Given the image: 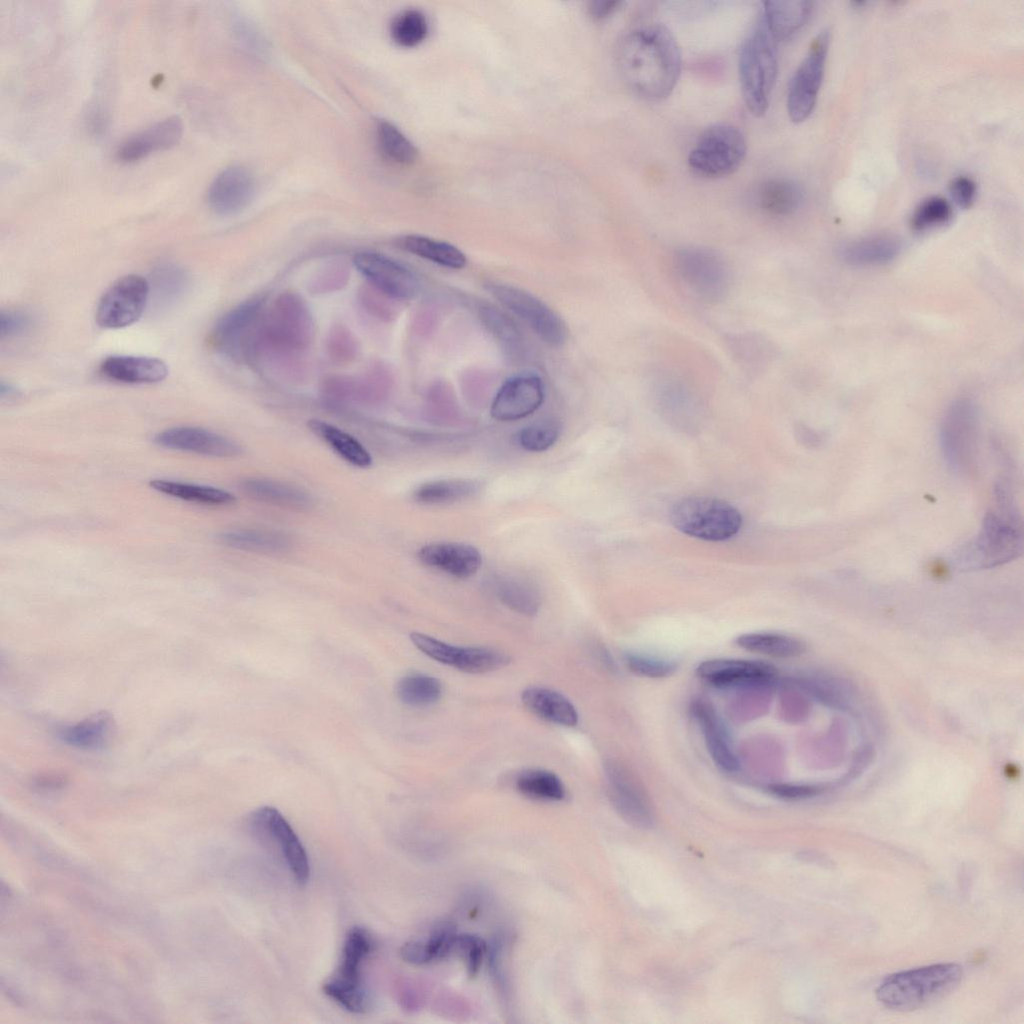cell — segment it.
Returning <instances> with one entry per match:
<instances>
[{"mask_svg": "<svg viewBox=\"0 0 1024 1024\" xmlns=\"http://www.w3.org/2000/svg\"><path fill=\"white\" fill-rule=\"evenodd\" d=\"M616 61L627 87L648 100L669 96L681 74L678 43L659 23L640 25L625 33L616 49Z\"/></svg>", "mask_w": 1024, "mask_h": 1024, "instance_id": "obj_1", "label": "cell"}, {"mask_svg": "<svg viewBox=\"0 0 1024 1024\" xmlns=\"http://www.w3.org/2000/svg\"><path fill=\"white\" fill-rule=\"evenodd\" d=\"M314 322L305 301L295 292H283L265 307L255 357L295 360L310 347Z\"/></svg>", "mask_w": 1024, "mask_h": 1024, "instance_id": "obj_2", "label": "cell"}, {"mask_svg": "<svg viewBox=\"0 0 1024 1024\" xmlns=\"http://www.w3.org/2000/svg\"><path fill=\"white\" fill-rule=\"evenodd\" d=\"M961 966L937 963L900 971L886 977L876 989L877 1000L888 1009L911 1011L929 1005L961 982Z\"/></svg>", "mask_w": 1024, "mask_h": 1024, "instance_id": "obj_3", "label": "cell"}, {"mask_svg": "<svg viewBox=\"0 0 1024 1024\" xmlns=\"http://www.w3.org/2000/svg\"><path fill=\"white\" fill-rule=\"evenodd\" d=\"M777 42L762 15L744 39L739 53V81L747 108L757 117L764 115L778 74Z\"/></svg>", "mask_w": 1024, "mask_h": 1024, "instance_id": "obj_4", "label": "cell"}, {"mask_svg": "<svg viewBox=\"0 0 1024 1024\" xmlns=\"http://www.w3.org/2000/svg\"><path fill=\"white\" fill-rule=\"evenodd\" d=\"M1022 548V529L1009 508L1006 512H989L979 533L960 548L954 561L964 570L992 568L1015 559Z\"/></svg>", "mask_w": 1024, "mask_h": 1024, "instance_id": "obj_5", "label": "cell"}, {"mask_svg": "<svg viewBox=\"0 0 1024 1024\" xmlns=\"http://www.w3.org/2000/svg\"><path fill=\"white\" fill-rule=\"evenodd\" d=\"M372 949L370 933L359 926L351 928L345 936L338 965L322 987L326 996L354 1014H364L370 1008L362 969Z\"/></svg>", "mask_w": 1024, "mask_h": 1024, "instance_id": "obj_6", "label": "cell"}, {"mask_svg": "<svg viewBox=\"0 0 1024 1024\" xmlns=\"http://www.w3.org/2000/svg\"><path fill=\"white\" fill-rule=\"evenodd\" d=\"M670 520L682 533L708 541L729 539L742 526V516L734 506L706 496L679 500L671 509Z\"/></svg>", "mask_w": 1024, "mask_h": 1024, "instance_id": "obj_7", "label": "cell"}, {"mask_svg": "<svg viewBox=\"0 0 1024 1024\" xmlns=\"http://www.w3.org/2000/svg\"><path fill=\"white\" fill-rule=\"evenodd\" d=\"M747 152L746 139L735 126L718 123L706 128L688 155L691 170L705 178H720L735 172Z\"/></svg>", "mask_w": 1024, "mask_h": 1024, "instance_id": "obj_8", "label": "cell"}, {"mask_svg": "<svg viewBox=\"0 0 1024 1024\" xmlns=\"http://www.w3.org/2000/svg\"><path fill=\"white\" fill-rule=\"evenodd\" d=\"M265 310L261 297L247 300L227 312L215 325L211 341L214 347L237 361L255 357L260 323Z\"/></svg>", "mask_w": 1024, "mask_h": 1024, "instance_id": "obj_9", "label": "cell"}, {"mask_svg": "<svg viewBox=\"0 0 1024 1024\" xmlns=\"http://www.w3.org/2000/svg\"><path fill=\"white\" fill-rule=\"evenodd\" d=\"M487 289L502 306L524 321L543 342L553 347L565 343L568 335L565 322L542 300L508 284L490 283Z\"/></svg>", "mask_w": 1024, "mask_h": 1024, "instance_id": "obj_10", "label": "cell"}, {"mask_svg": "<svg viewBox=\"0 0 1024 1024\" xmlns=\"http://www.w3.org/2000/svg\"><path fill=\"white\" fill-rule=\"evenodd\" d=\"M830 43V31L823 29L811 41L808 51L790 79L787 111L792 122L801 123L813 112L822 84Z\"/></svg>", "mask_w": 1024, "mask_h": 1024, "instance_id": "obj_11", "label": "cell"}, {"mask_svg": "<svg viewBox=\"0 0 1024 1024\" xmlns=\"http://www.w3.org/2000/svg\"><path fill=\"white\" fill-rule=\"evenodd\" d=\"M674 268L687 288L704 300H718L727 290L728 268L724 259L713 250L681 248L675 254Z\"/></svg>", "mask_w": 1024, "mask_h": 1024, "instance_id": "obj_12", "label": "cell"}, {"mask_svg": "<svg viewBox=\"0 0 1024 1024\" xmlns=\"http://www.w3.org/2000/svg\"><path fill=\"white\" fill-rule=\"evenodd\" d=\"M978 432V414L969 399H959L945 413L940 443L948 465L955 472H967L973 465Z\"/></svg>", "mask_w": 1024, "mask_h": 1024, "instance_id": "obj_13", "label": "cell"}, {"mask_svg": "<svg viewBox=\"0 0 1024 1024\" xmlns=\"http://www.w3.org/2000/svg\"><path fill=\"white\" fill-rule=\"evenodd\" d=\"M149 281L138 274L116 280L101 296L96 308V321L107 329L127 327L142 316L149 302Z\"/></svg>", "mask_w": 1024, "mask_h": 1024, "instance_id": "obj_14", "label": "cell"}, {"mask_svg": "<svg viewBox=\"0 0 1024 1024\" xmlns=\"http://www.w3.org/2000/svg\"><path fill=\"white\" fill-rule=\"evenodd\" d=\"M250 822L253 828L278 845L295 881L305 885L310 877L308 854L286 818L276 808L264 806L251 814Z\"/></svg>", "mask_w": 1024, "mask_h": 1024, "instance_id": "obj_15", "label": "cell"}, {"mask_svg": "<svg viewBox=\"0 0 1024 1024\" xmlns=\"http://www.w3.org/2000/svg\"><path fill=\"white\" fill-rule=\"evenodd\" d=\"M353 263L371 287L393 300H408L418 292L416 275L390 257L365 251L357 253Z\"/></svg>", "mask_w": 1024, "mask_h": 1024, "instance_id": "obj_16", "label": "cell"}, {"mask_svg": "<svg viewBox=\"0 0 1024 1024\" xmlns=\"http://www.w3.org/2000/svg\"><path fill=\"white\" fill-rule=\"evenodd\" d=\"M608 792L615 809L630 824L648 828L654 823L650 801L626 767L615 760L604 764Z\"/></svg>", "mask_w": 1024, "mask_h": 1024, "instance_id": "obj_17", "label": "cell"}, {"mask_svg": "<svg viewBox=\"0 0 1024 1024\" xmlns=\"http://www.w3.org/2000/svg\"><path fill=\"white\" fill-rule=\"evenodd\" d=\"M542 379L535 374H522L508 379L496 393L490 413L499 421H515L533 414L543 403Z\"/></svg>", "mask_w": 1024, "mask_h": 1024, "instance_id": "obj_18", "label": "cell"}, {"mask_svg": "<svg viewBox=\"0 0 1024 1024\" xmlns=\"http://www.w3.org/2000/svg\"><path fill=\"white\" fill-rule=\"evenodd\" d=\"M696 674L709 685L725 688L765 685L776 677L777 671L765 662L717 658L701 662Z\"/></svg>", "mask_w": 1024, "mask_h": 1024, "instance_id": "obj_19", "label": "cell"}, {"mask_svg": "<svg viewBox=\"0 0 1024 1024\" xmlns=\"http://www.w3.org/2000/svg\"><path fill=\"white\" fill-rule=\"evenodd\" d=\"M153 441L166 449L210 457H234L242 453L241 447L234 441L199 427H172L157 433Z\"/></svg>", "mask_w": 1024, "mask_h": 1024, "instance_id": "obj_20", "label": "cell"}, {"mask_svg": "<svg viewBox=\"0 0 1024 1024\" xmlns=\"http://www.w3.org/2000/svg\"><path fill=\"white\" fill-rule=\"evenodd\" d=\"M255 182L251 173L240 166L221 171L212 181L207 201L217 214L229 216L243 210L252 200Z\"/></svg>", "mask_w": 1024, "mask_h": 1024, "instance_id": "obj_21", "label": "cell"}, {"mask_svg": "<svg viewBox=\"0 0 1024 1024\" xmlns=\"http://www.w3.org/2000/svg\"><path fill=\"white\" fill-rule=\"evenodd\" d=\"M183 134V124L177 116L168 117L127 138L118 148V160L125 163L139 161L149 155L175 146Z\"/></svg>", "mask_w": 1024, "mask_h": 1024, "instance_id": "obj_22", "label": "cell"}, {"mask_svg": "<svg viewBox=\"0 0 1024 1024\" xmlns=\"http://www.w3.org/2000/svg\"><path fill=\"white\" fill-rule=\"evenodd\" d=\"M421 562L457 578L473 576L481 567L482 557L472 545L457 542H435L418 551Z\"/></svg>", "mask_w": 1024, "mask_h": 1024, "instance_id": "obj_23", "label": "cell"}, {"mask_svg": "<svg viewBox=\"0 0 1024 1024\" xmlns=\"http://www.w3.org/2000/svg\"><path fill=\"white\" fill-rule=\"evenodd\" d=\"M691 713L701 727L707 750L713 761L723 770H738L739 762L732 749L728 733L714 707L704 699L691 705Z\"/></svg>", "mask_w": 1024, "mask_h": 1024, "instance_id": "obj_24", "label": "cell"}, {"mask_svg": "<svg viewBox=\"0 0 1024 1024\" xmlns=\"http://www.w3.org/2000/svg\"><path fill=\"white\" fill-rule=\"evenodd\" d=\"M99 370L104 377L125 384L159 383L168 375L162 360L135 355L109 356L101 362Z\"/></svg>", "mask_w": 1024, "mask_h": 1024, "instance_id": "obj_25", "label": "cell"}, {"mask_svg": "<svg viewBox=\"0 0 1024 1024\" xmlns=\"http://www.w3.org/2000/svg\"><path fill=\"white\" fill-rule=\"evenodd\" d=\"M116 724L105 711L96 712L76 723L63 726L58 736L65 744L82 750H98L114 739Z\"/></svg>", "mask_w": 1024, "mask_h": 1024, "instance_id": "obj_26", "label": "cell"}, {"mask_svg": "<svg viewBox=\"0 0 1024 1024\" xmlns=\"http://www.w3.org/2000/svg\"><path fill=\"white\" fill-rule=\"evenodd\" d=\"M811 12L810 1L771 0L763 3L761 15L769 33L779 42L798 31L807 22Z\"/></svg>", "mask_w": 1024, "mask_h": 1024, "instance_id": "obj_27", "label": "cell"}, {"mask_svg": "<svg viewBox=\"0 0 1024 1024\" xmlns=\"http://www.w3.org/2000/svg\"><path fill=\"white\" fill-rule=\"evenodd\" d=\"M524 706L539 718L573 727L578 723L574 705L561 693L542 687H528L521 694Z\"/></svg>", "mask_w": 1024, "mask_h": 1024, "instance_id": "obj_28", "label": "cell"}, {"mask_svg": "<svg viewBox=\"0 0 1024 1024\" xmlns=\"http://www.w3.org/2000/svg\"><path fill=\"white\" fill-rule=\"evenodd\" d=\"M240 487L248 496L265 503L295 509H306L312 504L305 490L277 480L249 478L242 481Z\"/></svg>", "mask_w": 1024, "mask_h": 1024, "instance_id": "obj_29", "label": "cell"}, {"mask_svg": "<svg viewBox=\"0 0 1024 1024\" xmlns=\"http://www.w3.org/2000/svg\"><path fill=\"white\" fill-rule=\"evenodd\" d=\"M397 245L420 258L451 269H462L466 266V255L456 246L441 240L423 235H405L397 240Z\"/></svg>", "mask_w": 1024, "mask_h": 1024, "instance_id": "obj_30", "label": "cell"}, {"mask_svg": "<svg viewBox=\"0 0 1024 1024\" xmlns=\"http://www.w3.org/2000/svg\"><path fill=\"white\" fill-rule=\"evenodd\" d=\"M901 250L900 242L891 236H874L847 244L842 259L853 266H877L891 262Z\"/></svg>", "mask_w": 1024, "mask_h": 1024, "instance_id": "obj_31", "label": "cell"}, {"mask_svg": "<svg viewBox=\"0 0 1024 1024\" xmlns=\"http://www.w3.org/2000/svg\"><path fill=\"white\" fill-rule=\"evenodd\" d=\"M756 199L765 212L776 216H785L793 213L799 207L802 191L794 181L774 177L759 185Z\"/></svg>", "mask_w": 1024, "mask_h": 1024, "instance_id": "obj_32", "label": "cell"}, {"mask_svg": "<svg viewBox=\"0 0 1024 1024\" xmlns=\"http://www.w3.org/2000/svg\"><path fill=\"white\" fill-rule=\"evenodd\" d=\"M307 424L316 436L348 463L360 468H366L372 464L370 453L347 432L319 419H311Z\"/></svg>", "mask_w": 1024, "mask_h": 1024, "instance_id": "obj_33", "label": "cell"}, {"mask_svg": "<svg viewBox=\"0 0 1024 1024\" xmlns=\"http://www.w3.org/2000/svg\"><path fill=\"white\" fill-rule=\"evenodd\" d=\"M735 643L747 651L777 658L797 657L805 651L801 640L771 632L742 634L736 638Z\"/></svg>", "mask_w": 1024, "mask_h": 1024, "instance_id": "obj_34", "label": "cell"}, {"mask_svg": "<svg viewBox=\"0 0 1024 1024\" xmlns=\"http://www.w3.org/2000/svg\"><path fill=\"white\" fill-rule=\"evenodd\" d=\"M152 489L181 500L195 502L205 505H228L235 502L236 498L225 490L178 481L154 479L149 482Z\"/></svg>", "mask_w": 1024, "mask_h": 1024, "instance_id": "obj_35", "label": "cell"}, {"mask_svg": "<svg viewBox=\"0 0 1024 1024\" xmlns=\"http://www.w3.org/2000/svg\"><path fill=\"white\" fill-rule=\"evenodd\" d=\"M479 489V482L474 480H436L418 487L414 499L427 505L450 504L475 495Z\"/></svg>", "mask_w": 1024, "mask_h": 1024, "instance_id": "obj_36", "label": "cell"}, {"mask_svg": "<svg viewBox=\"0 0 1024 1024\" xmlns=\"http://www.w3.org/2000/svg\"><path fill=\"white\" fill-rule=\"evenodd\" d=\"M219 538L229 547L252 552L275 553L285 551L289 546L285 535L266 530H230L223 532Z\"/></svg>", "mask_w": 1024, "mask_h": 1024, "instance_id": "obj_37", "label": "cell"}, {"mask_svg": "<svg viewBox=\"0 0 1024 1024\" xmlns=\"http://www.w3.org/2000/svg\"><path fill=\"white\" fill-rule=\"evenodd\" d=\"M515 786L521 794L537 800L560 801L566 794L560 778L543 769L521 771L516 777Z\"/></svg>", "mask_w": 1024, "mask_h": 1024, "instance_id": "obj_38", "label": "cell"}, {"mask_svg": "<svg viewBox=\"0 0 1024 1024\" xmlns=\"http://www.w3.org/2000/svg\"><path fill=\"white\" fill-rule=\"evenodd\" d=\"M495 591L506 606L520 614L533 616L539 609L540 597L537 590L523 579L500 577L495 582Z\"/></svg>", "mask_w": 1024, "mask_h": 1024, "instance_id": "obj_39", "label": "cell"}, {"mask_svg": "<svg viewBox=\"0 0 1024 1024\" xmlns=\"http://www.w3.org/2000/svg\"><path fill=\"white\" fill-rule=\"evenodd\" d=\"M511 658L486 647H456L452 667L466 673H486L507 666Z\"/></svg>", "mask_w": 1024, "mask_h": 1024, "instance_id": "obj_40", "label": "cell"}, {"mask_svg": "<svg viewBox=\"0 0 1024 1024\" xmlns=\"http://www.w3.org/2000/svg\"><path fill=\"white\" fill-rule=\"evenodd\" d=\"M396 693L400 701L408 706L425 707L439 700L442 685L432 676L411 674L398 682Z\"/></svg>", "mask_w": 1024, "mask_h": 1024, "instance_id": "obj_41", "label": "cell"}, {"mask_svg": "<svg viewBox=\"0 0 1024 1024\" xmlns=\"http://www.w3.org/2000/svg\"><path fill=\"white\" fill-rule=\"evenodd\" d=\"M376 139L381 154L397 164H411L418 151L413 143L393 124L380 121L376 127Z\"/></svg>", "mask_w": 1024, "mask_h": 1024, "instance_id": "obj_42", "label": "cell"}, {"mask_svg": "<svg viewBox=\"0 0 1024 1024\" xmlns=\"http://www.w3.org/2000/svg\"><path fill=\"white\" fill-rule=\"evenodd\" d=\"M188 284L186 273L180 267L173 264L160 265L153 273L152 283L149 282L150 296L153 295L157 303L167 305L183 295Z\"/></svg>", "mask_w": 1024, "mask_h": 1024, "instance_id": "obj_43", "label": "cell"}, {"mask_svg": "<svg viewBox=\"0 0 1024 1024\" xmlns=\"http://www.w3.org/2000/svg\"><path fill=\"white\" fill-rule=\"evenodd\" d=\"M393 41L402 47L419 45L428 34V21L419 10L407 9L399 13L390 25Z\"/></svg>", "mask_w": 1024, "mask_h": 1024, "instance_id": "obj_44", "label": "cell"}, {"mask_svg": "<svg viewBox=\"0 0 1024 1024\" xmlns=\"http://www.w3.org/2000/svg\"><path fill=\"white\" fill-rule=\"evenodd\" d=\"M951 204L943 197L930 196L918 204L911 216V227L926 231L947 224L952 218Z\"/></svg>", "mask_w": 1024, "mask_h": 1024, "instance_id": "obj_45", "label": "cell"}, {"mask_svg": "<svg viewBox=\"0 0 1024 1024\" xmlns=\"http://www.w3.org/2000/svg\"><path fill=\"white\" fill-rule=\"evenodd\" d=\"M729 348L738 362L748 367H758L770 357L771 346L761 336L753 333L731 335Z\"/></svg>", "mask_w": 1024, "mask_h": 1024, "instance_id": "obj_46", "label": "cell"}, {"mask_svg": "<svg viewBox=\"0 0 1024 1024\" xmlns=\"http://www.w3.org/2000/svg\"><path fill=\"white\" fill-rule=\"evenodd\" d=\"M559 434V423L553 419H545L519 430L516 441L527 451L541 452L553 446Z\"/></svg>", "mask_w": 1024, "mask_h": 1024, "instance_id": "obj_47", "label": "cell"}, {"mask_svg": "<svg viewBox=\"0 0 1024 1024\" xmlns=\"http://www.w3.org/2000/svg\"><path fill=\"white\" fill-rule=\"evenodd\" d=\"M391 384V374L380 364L371 366L358 377L351 379L352 394L363 399L384 397Z\"/></svg>", "mask_w": 1024, "mask_h": 1024, "instance_id": "obj_48", "label": "cell"}, {"mask_svg": "<svg viewBox=\"0 0 1024 1024\" xmlns=\"http://www.w3.org/2000/svg\"><path fill=\"white\" fill-rule=\"evenodd\" d=\"M624 662L632 673L648 678L668 677L677 668L673 661L637 652H626Z\"/></svg>", "mask_w": 1024, "mask_h": 1024, "instance_id": "obj_49", "label": "cell"}, {"mask_svg": "<svg viewBox=\"0 0 1024 1024\" xmlns=\"http://www.w3.org/2000/svg\"><path fill=\"white\" fill-rule=\"evenodd\" d=\"M329 356L338 363L350 362L355 358L358 345L355 337L344 326H335L327 338Z\"/></svg>", "mask_w": 1024, "mask_h": 1024, "instance_id": "obj_50", "label": "cell"}, {"mask_svg": "<svg viewBox=\"0 0 1024 1024\" xmlns=\"http://www.w3.org/2000/svg\"><path fill=\"white\" fill-rule=\"evenodd\" d=\"M483 308L484 309L481 314L485 319V323L492 332L499 337L501 341H505V344L509 346V349L519 348L521 345V337L512 321L498 310L491 307Z\"/></svg>", "mask_w": 1024, "mask_h": 1024, "instance_id": "obj_51", "label": "cell"}, {"mask_svg": "<svg viewBox=\"0 0 1024 1024\" xmlns=\"http://www.w3.org/2000/svg\"><path fill=\"white\" fill-rule=\"evenodd\" d=\"M456 949L462 953L469 974L475 975L480 968L486 950L485 943L474 935H458Z\"/></svg>", "mask_w": 1024, "mask_h": 1024, "instance_id": "obj_52", "label": "cell"}, {"mask_svg": "<svg viewBox=\"0 0 1024 1024\" xmlns=\"http://www.w3.org/2000/svg\"><path fill=\"white\" fill-rule=\"evenodd\" d=\"M948 189L953 201L961 208H970L976 199V183L968 176L954 177L949 182Z\"/></svg>", "mask_w": 1024, "mask_h": 1024, "instance_id": "obj_53", "label": "cell"}, {"mask_svg": "<svg viewBox=\"0 0 1024 1024\" xmlns=\"http://www.w3.org/2000/svg\"><path fill=\"white\" fill-rule=\"evenodd\" d=\"M767 791L779 798L797 800L816 796L822 792V788L816 785L796 784H769Z\"/></svg>", "mask_w": 1024, "mask_h": 1024, "instance_id": "obj_54", "label": "cell"}, {"mask_svg": "<svg viewBox=\"0 0 1024 1024\" xmlns=\"http://www.w3.org/2000/svg\"><path fill=\"white\" fill-rule=\"evenodd\" d=\"M29 317L14 310L2 311L0 315V334L2 338L22 334L29 326Z\"/></svg>", "mask_w": 1024, "mask_h": 1024, "instance_id": "obj_55", "label": "cell"}, {"mask_svg": "<svg viewBox=\"0 0 1024 1024\" xmlns=\"http://www.w3.org/2000/svg\"><path fill=\"white\" fill-rule=\"evenodd\" d=\"M391 299L378 290L371 287L368 290L363 291L362 302L371 313L378 317H387L390 315L389 306L385 304V300ZM393 300V299H392Z\"/></svg>", "mask_w": 1024, "mask_h": 1024, "instance_id": "obj_56", "label": "cell"}, {"mask_svg": "<svg viewBox=\"0 0 1024 1024\" xmlns=\"http://www.w3.org/2000/svg\"><path fill=\"white\" fill-rule=\"evenodd\" d=\"M622 3L618 0H596L589 3L588 9L594 18L602 19L617 11Z\"/></svg>", "mask_w": 1024, "mask_h": 1024, "instance_id": "obj_57", "label": "cell"}, {"mask_svg": "<svg viewBox=\"0 0 1024 1024\" xmlns=\"http://www.w3.org/2000/svg\"><path fill=\"white\" fill-rule=\"evenodd\" d=\"M64 783V777L57 774H45L35 779L36 788L46 791L59 789Z\"/></svg>", "mask_w": 1024, "mask_h": 1024, "instance_id": "obj_58", "label": "cell"}, {"mask_svg": "<svg viewBox=\"0 0 1024 1024\" xmlns=\"http://www.w3.org/2000/svg\"><path fill=\"white\" fill-rule=\"evenodd\" d=\"M1 397H11L16 394V389L10 384L1 383L0 387Z\"/></svg>", "mask_w": 1024, "mask_h": 1024, "instance_id": "obj_59", "label": "cell"}]
</instances>
